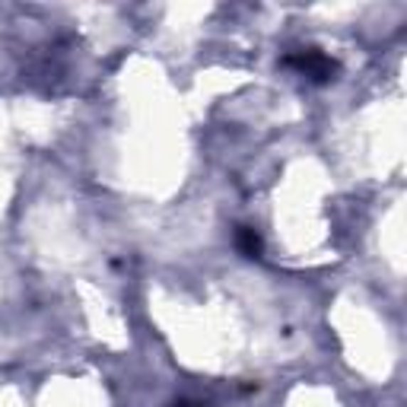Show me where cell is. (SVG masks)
<instances>
[{
    "mask_svg": "<svg viewBox=\"0 0 407 407\" xmlns=\"http://www.w3.org/2000/svg\"><path fill=\"white\" fill-rule=\"evenodd\" d=\"M287 64H296L302 73H309L312 80H318V83H324V80H334L337 73V64L331 58H324L322 51H305V54H296V58H287Z\"/></svg>",
    "mask_w": 407,
    "mask_h": 407,
    "instance_id": "1",
    "label": "cell"
},
{
    "mask_svg": "<svg viewBox=\"0 0 407 407\" xmlns=\"http://www.w3.org/2000/svg\"><path fill=\"white\" fill-rule=\"evenodd\" d=\"M236 245H239V252H245L248 258H258L261 255V236H258L252 226H239L236 229Z\"/></svg>",
    "mask_w": 407,
    "mask_h": 407,
    "instance_id": "2",
    "label": "cell"
},
{
    "mask_svg": "<svg viewBox=\"0 0 407 407\" xmlns=\"http://www.w3.org/2000/svg\"><path fill=\"white\" fill-rule=\"evenodd\" d=\"M175 407H204V404H198V401H175Z\"/></svg>",
    "mask_w": 407,
    "mask_h": 407,
    "instance_id": "3",
    "label": "cell"
}]
</instances>
